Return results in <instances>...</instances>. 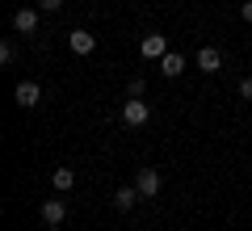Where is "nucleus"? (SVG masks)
I'll list each match as a JSON object with an SVG mask.
<instances>
[{"instance_id": "ddd939ff", "label": "nucleus", "mask_w": 252, "mask_h": 231, "mask_svg": "<svg viewBox=\"0 0 252 231\" xmlns=\"http://www.w3.org/2000/svg\"><path fill=\"white\" fill-rule=\"evenodd\" d=\"M13 59H17V46H13V42H0V63H13Z\"/></svg>"}, {"instance_id": "423d86ee", "label": "nucleus", "mask_w": 252, "mask_h": 231, "mask_svg": "<svg viewBox=\"0 0 252 231\" xmlns=\"http://www.w3.org/2000/svg\"><path fill=\"white\" fill-rule=\"evenodd\" d=\"M38 13L42 9H17L13 13V30H17V34H34L38 30Z\"/></svg>"}, {"instance_id": "9b49d317", "label": "nucleus", "mask_w": 252, "mask_h": 231, "mask_svg": "<svg viewBox=\"0 0 252 231\" xmlns=\"http://www.w3.org/2000/svg\"><path fill=\"white\" fill-rule=\"evenodd\" d=\"M51 185H55V194H67V189L76 185V172L72 168H55L51 172Z\"/></svg>"}, {"instance_id": "39448f33", "label": "nucleus", "mask_w": 252, "mask_h": 231, "mask_svg": "<svg viewBox=\"0 0 252 231\" xmlns=\"http://www.w3.org/2000/svg\"><path fill=\"white\" fill-rule=\"evenodd\" d=\"M135 185H139V194H143V198H156V194H160V172H156V168H139Z\"/></svg>"}, {"instance_id": "f257e3e1", "label": "nucleus", "mask_w": 252, "mask_h": 231, "mask_svg": "<svg viewBox=\"0 0 252 231\" xmlns=\"http://www.w3.org/2000/svg\"><path fill=\"white\" fill-rule=\"evenodd\" d=\"M147 118H152V109H147V101L130 97V101H126V105H122V122H126V126H143Z\"/></svg>"}, {"instance_id": "20e7f679", "label": "nucleus", "mask_w": 252, "mask_h": 231, "mask_svg": "<svg viewBox=\"0 0 252 231\" xmlns=\"http://www.w3.org/2000/svg\"><path fill=\"white\" fill-rule=\"evenodd\" d=\"M67 46H72L76 55H93V51H97V34H89V30H72V34H67Z\"/></svg>"}, {"instance_id": "6e6552de", "label": "nucleus", "mask_w": 252, "mask_h": 231, "mask_svg": "<svg viewBox=\"0 0 252 231\" xmlns=\"http://www.w3.org/2000/svg\"><path fill=\"white\" fill-rule=\"evenodd\" d=\"M63 219H67V206H63L59 198H51V202H42V223H46V227H59Z\"/></svg>"}, {"instance_id": "f03ea898", "label": "nucleus", "mask_w": 252, "mask_h": 231, "mask_svg": "<svg viewBox=\"0 0 252 231\" xmlns=\"http://www.w3.org/2000/svg\"><path fill=\"white\" fill-rule=\"evenodd\" d=\"M139 51H143V59H164V55H168V38L164 34H143Z\"/></svg>"}, {"instance_id": "9d476101", "label": "nucleus", "mask_w": 252, "mask_h": 231, "mask_svg": "<svg viewBox=\"0 0 252 231\" xmlns=\"http://www.w3.org/2000/svg\"><path fill=\"white\" fill-rule=\"evenodd\" d=\"M139 198H143V194H139V185H122V189L114 194V206H118V210H130Z\"/></svg>"}, {"instance_id": "f8f14e48", "label": "nucleus", "mask_w": 252, "mask_h": 231, "mask_svg": "<svg viewBox=\"0 0 252 231\" xmlns=\"http://www.w3.org/2000/svg\"><path fill=\"white\" fill-rule=\"evenodd\" d=\"M147 93V84H143V76H135V80L126 84V97H143Z\"/></svg>"}, {"instance_id": "2eb2a0df", "label": "nucleus", "mask_w": 252, "mask_h": 231, "mask_svg": "<svg viewBox=\"0 0 252 231\" xmlns=\"http://www.w3.org/2000/svg\"><path fill=\"white\" fill-rule=\"evenodd\" d=\"M240 97H244V101H252V80H240Z\"/></svg>"}, {"instance_id": "4468645a", "label": "nucleus", "mask_w": 252, "mask_h": 231, "mask_svg": "<svg viewBox=\"0 0 252 231\" xmlns=\"http://www.w3.org/2000/svg\"><path fill=\"white\" fill-rule=\"evenodd\" d=\"M38 9H42V13H59L63 0H38Z\"/></svg>"}, {"instance_id": "0eeeda50", "label": "nucleus", "mask_w": 252, "mask_h": 231, "mask_svg": "<svg viewBox=\"0 0 252 231\" xmlns=\"http://www.w3.org/2000/svg\"><path fill=\"white\" fill-rule=\"evenodd\" d=\"M219 67H223V55H219L215 46H202V51H198V71H206V76H215Z\"/></svg>"}, {"instance_id": "dca6fc26", "label": "nucleus", "mask_w": 252, "mask_h": 231, "mask_svg": "<svg viewBox=\"0 0 252 231\" xmlns=\"http://www.w3.org/2000/svg\"><path fill=\"white\" fill-rule=\"evenodd\" d=\"M240 17H244V21H252V0H244V4H240Z\"/></svg>"}, {"instance_id": "7ed1b4c3", "label": "nucleus", "mask_w": 252, "mask_h": 231, "mask_svg": "<svg viewBox=\"0 0 252 231\" xmlns=\"http://www.w3.org/2000/svg\"><path fill=\"white\" fill-rule=\"evenodd\" d=\"M13 97H17V105H21V109H34L38 101H42V89H38V80H21Z\"/></svg>"}, {"instance_id": "1a4fd4ad", "label": "nucleus", "mask_w": 252, "mask_h": 231, "mask_svg": "<svg viewBox=\"0 0 252 231\" xmlns=\"http://www.w3.org/2000/svg\"><path fill=\"white\" fill-rule=\"evenodd\" d=\"M181 71H185V55H177V51H168L160 59V76H168V80H177Z\"/></svg>"}]
</instances>
